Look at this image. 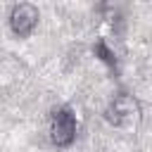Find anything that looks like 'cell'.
Segmentation results:
<instances>
[{"label":"cell","instance_id":"6da1fadb","mask_svg":"<svg viewBox=\"0 0 152 152\" xmlns=\"http://www.w3.org/2000/svg\"><path fill=\"white\" fill-rule=\"evenodd\" d=\"M104 116H107V121H109L112 126L131 128V126H135L138 119H140V104H138V100H135L133 95L119 93V95L109 102Z\"/></svg>","mask_w":152,"mask_h":152},{"label":"cell","instance_id":"7a4b0ae2","mask_svg":"<svg viewBox=\"0 0 152 152\" xmlns=\"http://www.w3.org/2000/svg\"><path fill=\"white\" fill-rule=\"evenodd\" d=\"M76 114L69 107H57L50 114V140L57 147H69L76 138Z\"/></svg>","mask_w":152,"mask_h":152},{"label":"cell","instance_id":"3957f363","mask_svg":"<svg viewBox=\"0 0 152 152\" xmlns=\"http://www.w3.org/2000/svg\"><path fill=\"white\" fill-rule=\"evenodd\" d=\"M38 19H40V12L36 5L31 2H19L12 7L10 12V28L14 31V36L19 38H28L33 33V28L38 26Z\"/></svg>","mask_w":152,"mask_h":152},{"label":"cell","instance_id":"277c9868","mask_svg":"<svg viewBox=\"0 0 152 152\" xmlns=\"http://www.w3.org/2000/svg\"><path fill=\"white\" fill-rule=\"evenodd\" d=\"M93 52H95V57H100L109 69H116V57H114V52L107 48V43H104V40H97V43L93 45Z\"/></svg>","mask_w":152,"mask_h":152}]
</instances>
